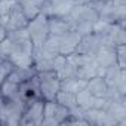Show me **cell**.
Instances as JSON below:
<instances>
[{
	"instance_id": "obj_1",
	"label": "cell",
	"mask_w": 126,
	"mask_h": 126,
	"mask_svg": "<svg viewBox=\"0 0 126 126\" xmlns=\"http://www.w3.org/2000/svg\"><path fill=\"white\" fill-rule=\"evenodd\" d=\"M33 43L27 28L8 31V36L0 42V58L8 59L15 67H33Z\"/></svg>"
},
{
	"instance_id": "obj_2",
	"label": "cell",
	"mask_w": 126,
	"mask_h": 126,
	"mask_svg": "<svg viewBox=\"0 0 126 126\" xmlns=\"http://www.w3.org/2000/svg\"><path fill=\"white\" fill-rule=\"evenodd\" d=\"M64 18L71 25V30L77 31L80 36H85L92 33L94 24L99 19V15L89 5H76Z\"/></svg>"
},
{
	"instance_id": "obj_3",
	"label": "cell",
	"mask_w": 126,
	"mask_h": 126,
	"mask_svg": "<svg viewBox=\"0 0 126 126\" xmlns=\"http://www.w3.org/2000/svg\"><path fill=\"white\" fill-rule=\"evenodd\" d=\"M27 33L31 39V43L34 47H40L45 40L49 36V24H47V16H45L43 14H39L37 16H34L33 19L28 21L27 24Z\"/></svg>"
},
{
	"instance_id": "obj_4",
	"label": "cell",
	"mask_w": 126,
	"mask_h": 126,
	"mask_svg": "<svg viewBox=\"0 0 126 126\" xmlns=\"http://www.w3.org/2000/svg\"><path fill=\"white\" fill-rule=\"evenodd\" d=\"M40 96L45 101H53L58 91L61 89V80L56 71H40L37 73Z\"/></svg>"
},
{
	"instance_id": "obj_5",
	"label": "cell",
	"mask_w": 126,
	"mask_h": 126,
	"mask_svg": "<svg viewBox=\"0 0 126 126\" xmlns=\"http://www.w3.org/2000/svg\"><path fill=\"white\" fill-rule=\"evenodd\" d=\"M68 116H70V111L67 107L61 105L55 99L45 101L42 125H64V122L68 119Z\"/></svg>"
},
{
	"instance_id": "obj_6",
	"label": "cell",
	"mask_w": 126,
	"mask_h": 126,
	"mask_svg": "<svg viewBox=\"0 0 126 126\" xmlns=\"http://www.w3.org/2000/svg\"><path fill=\"white\" fill-rule=\"evenodd\" d=\"M28 24V18L25 16L24 11L21 9V6L18 5V2L15 3V6L11 9V12L0 18V25L5 27L6 31H14V30H19V28H25Z\"/></svg>"
},
{
	"instance_id": "obj_7",
	"label": "cell",
	"mask_w": 126,
	"mask_h": 126,
	"mask_svg": "<svg viewBox=\"0 0 126 126\" xmlns=\"http://www.w3.org/2000/svg\"><path fill=\"white\" fill-rule=\"evenodd\" d=\"M86 89L96 98H125V96L119 95L114 89H111L102 76H95V77L89 79L86 83Z\"/></svg>"
},
{
	"instance_id": "obj_8",
	"label": "cell",
	"mask_w": 126,
	"mask_h": 126,
	"mask_svg": "<svg viewBox=\"0 0 126 126\" xmlns=\"http://www.w3.org/2000/svg\"><path fill=\"white\" fill-rule=\"evenodd\" d=\"M43 107H45V99H42V98H37L33 102H30L22 111L19 125H42Z\"/></svg>"
},
{
	"instance_id": "obj_9",
	"label": "cell",
	"mask_w": 126,
	"mask_h": 126,
	"mask_svg": "<svg viewBox=\"0 0 126 126\" xmlns=\"http://www.w3.org/2000/svg\"><path fill=\"white\" fill-rule=\"evenodd\" d=\"M102 77L111 89H114L119 95L125 96V70L123 68H120L117 64L107 67Z\"/></svg>"
},
{
	"instance_id": "obj_10",
	"label": "cell",
	"mask_w": 126,
	"mask_h": 126,
	"mask_svg": "<svg viewBox=\"0 0 126 126\" xmlns=\"http://www.w3.org/2000/svg\"><path fill=\"white\" fill-rule=\"evenodd\" d=\"M102 110L114 117L119 123V126L126 125V102L125 98H107Z\"/></svg>"
},
{
	"instance_id": "obj_11",
	"label": "cell",
	"mask_w": 126,
	"mask_h": 126,
	"mask_svg": "<svg viewBox=\"0 0 126 126\" xmlns=\"http://www.w3.org/2000/svg\"><path fill=\"white\" fill-rule=\"evenodd\" d=\"M101 39L95 34V33H89L85 36H80V40L76 46V53L80 55H88V56H94L96 53V50L101 46Z\"/></svg>"
},
{
	"instance_id": "obj_12",
	"label": "cell",
	"mask_w": 126,
	"mask_h": 126,
	"mask_svg": "<svg viewBox=\"0 0 126 126\" xmlns=\"http://www.w3.org/2000/svg\"><path fill=\"white\" fill-rule=\"evenodd\" d=\"M105 99H107V98H96V96L92 95L86 88L82 89V91H79V92L76 94V104H77L80 108H83L85 111L89 110V108H101V110H102V107H104V104H105Z\"/></svg>"
},
{
	"instance_id": "obj_13",
	"label": "cell",
	"mask_w": 126,
	"mask_h": 126,
	"mask_svg": "<svg viewBox=\"0 0 126 126\" xmlns=\"http://www.w3.org/2000/svg\"><path fill=\"white\" fill-rule=\"evenodd\" d=\"M80 40V34L74 30L67 31L65 34L58 36V46H59V55H70L76 50V46Z\"/></svg>"
},
{
	"instance_id": "obj_14",
	"label": "cell",
	"mask_w": 126,
	"mask_h": 126,
	"mask_svg": "<svg viewBox=\"0 0 126 126\" xmlns=\"http://www.w3.org/2000/svg\"><path fill=\"white\" fill-rule=\"evenodd\" d=\"M95 62L102 67H111L114 64H117V59H116V46H110V45H101L99 49L96 50V53L94 55Z\"/></svg>"
},
{
	"instance_id": "obj_15",
	"label": "cell",
	"mask_w": 126,
	"mask_h": 126,
	"mask_svg": "<svg viewBox=\"0 0 126 126\" xmlns=\"http://www.w3.org/2000/svg\"><path fill=\"white\" fill-rule=\"evenodd\" d=\"M85 119L88 122V125H119L117 120L114 117H111L110 114H107L104 110L101 108H89L85 111Z\"/></svg>"
},
{
	"instance_id": "obj_16",
	"label": "cell",
	"mask_w": 126,
	"mask_h": 126,
	"mask_svg": "<svg viewBox=\"0 0 126 126\" xmlns=\"http://www.w3.org/2000/svg\"><path fill=\"white\" fill-rule=\"evenodd\" d=\"M47 24H49V34H53V36L65 34L67 31L71 30V25L64 16H49Z\"/></svg>"
},
{
	"instance_id": "obj_17",
	"label": "cell",
	"mask_w": 126,
	"mask_h": 126,
	"mask_svg": "<svg viewBox=\"0 0 126 126\" xmlns=\"http://www.w3.org/2000/svg\"><path fill=\"white\" fill-rule=\"evenodd\" d=\"M16 2L21 6V9L24 11L28 21H30V19H33L34 16H37L40 14V6L45 0H16Z\"/></svg>"
},
{
	"instance_id": "obj_18",
	"label": "cell",
	"mask_w": 126,
	"mask_h": 126,
	"mask_svg": "<svg viewBox=\"0 0 126 126\" xmlns=\"http://www.w3.org/2000/svg\"><path fill=\"white\" fill-rule=\"evenodd\" d=\"M74 5V0H52V16H65Z\"/></svg>"
},
{
	"instance_id": "obj_19",
	"label": "cell",
	"mask_w": 126,
	"mask_h": 126,
	"mask_svg": "<svg viewBox=\"0 0 126 126\" xmlns=\"http://www.w3.org/2000/svg\"><path fill=\"white\" fill-rule=\"evenodd\" d=\"M86 83H88V80L77 79V77H70V79L61 80V89H64L67 92H71V94H77L79 91L86 88Z\"/></svg>"
},
{
	"instance_id": "obj_20",
	"label": "cell",
	"mask_w": 126,
	"mask_h": 126,
	"mask_svg": "<svg viewBox=\"0 0 126 126\" xmlns=\"http://www.w3.org/2000/svg\"><path fill=\"white\" fill-rule=\"evenodd\" d=\"M55 101L59 102L61 105L67 107V108H71V107L77 105V104H76V94L67 92V91H64V89H59V91H58V94H56V96H55Z\"/></svg>"
},
{
	"instance_id": "obj_21",
	"label": "cell",
	"mask_w": 126,
	"mask_h": 126,
	"mask_svg": "<svg viewBox=\"0 0 126 126\" xmlns=\"http://www.w3.org/2000/svg\"><path fill=\"white\" fill-rule=\"evenodd\" d=\"M12 68H14L12 62H9L8 59H2V58H0V85L5 82L8 74L12 71Z\"/></svg>"
},
{
	"instance_id": "obj_22",
	"label": "cell",
	"mask_w": 126,
	"mask_h": 126,
	"mask_svg": "<svg viewBox=\"0 0 126 126\" xmlns=\"http://www.w3.org/2000/svg\"><path fill=\"white\" fill-rule=\"evenodd\" d=\"M15 3L16 0H0V18L6 16L11 12V9L15 6Z\"/></svg>"
},
{
	"instance_id": "obj_23",
	"label": "cell",
	"mask_w": 126,
	"mask_h": 126,
	"mask_svg": "<svg viewBox=\"0 0 126 126\" xmlns=\"http://www.w3.org/2000/svg\"><path fill=\"white\" fill-rule=\"evenodd\" d=\"M116 59H117V65L125 70V45L116 46Z\"/></svg>"
},
{
	"instance_id": "obj_24",
	"label": "cell",
	"mask_w": 126,
	"mask_h": 126,
	"mask_svg": "<svg viewBox=\"0 0 126 126\" xmlns=\"http://www.w3.org/2000/svg\"><path fill=\"white\" fill-rule=\"evenodd\" d=\"M6 36H8V31H6V28L0 25V42H2V40L6 37Z\"/></svg>"
}]
</instances>
